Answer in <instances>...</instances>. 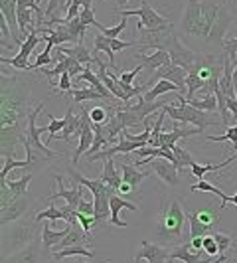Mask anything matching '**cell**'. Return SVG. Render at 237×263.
Segmentation results:
<instances>
[{"mask_svg": "<svg viewBox=\"0 0 237 263\" xmlns=\"http://www.w3.org/2000/svg\"><path fill=\"white\" fill-rule=\"evenodd\" d=\"M227 107L231 111V117L237 119V99L235 97H227Z\"/></svg>", "mask_w": 237, "mask_h": 263, "instance_id": "db71d44e", "label": "cell"}, {"mask_svg": "<svg viewBox=\"0 0 237 263\" xmlns=\"http://www.w3.org/2000/svg\"><path fill=\"white\" fill-rule=\"evenodd\" d=\"M134 190H136L134 186H131V184H129V182H125V180H123V182L118 184L117 194H118V196H123V198H129V196H131V194H132V192H134Z\"/></svg>", "mask_w": 237, "mask_h": 263, "instance_id": "816d5d0a", "label": "cell"}, {"mask_svg": "<svg viewBox=\"0 0 237 263\" xmlns=\"http://www.w3.org/2000/svg\"><path fill=\"white\" fill-rule=\"evenodd\" d=\"M66 119H67L66 129L62 131V135H57V139H64V141H67V143H71L73 139L81 137V119L75 117V113L71 111V107H67Z\"/></svg>", "mask_w": 237, "mask_h": 263, "instance_id": "ffe728a7", "label": "cell"}, {"mask_svg": "<svg viewBox=\"0 0 237 263\" xmlns=\"http://www.w3.org/2000/svg\"><path fill=\"white\" fill-rule=\"evenodd\" d=\"M170 259H180L184 263H211V257L206 255V257H200V251H192V246L190 243H184V246H176L170 250Z\"/></svg>", "mask_w": 237, "mask_h": 263, "instance_id": "e0dca14e", "label": "cell"}, {"mask_svg": "<svg viewBox=\"0 0 237 263\" xmlns=\"http://www.w3.org/2000/svg\"><path fill=\"white\" fill-rule=\"evenodd\" d=\"M40 2H42V0H38V4H40Z\"/></svg>", "mask_w": 237, "mask_h": 263, "instance_id": "6125c7cd", "label": "cell"}, {"mask_svg": "<svg viewBox=\"0 0 237 263\" xmlns=\"http://www.w3.org/2000/svg\"><path fill=\"white\" fill-rule=\"evenodd\" d=\"M53 180L57 182L60 190H57L55 194H50V196H48V200H50V202H53L55 198H64V200H66V208H62V210L67 212V214L77 212L79 202L83 200V188H85V186L73 184V188H71V190H67L66 186H64V178H62V176H53Z\"/></svg>", "mask_w": 237, "mask_h": 263, "instance_id": "9c48e42d", "label": "cell"}, {"mask_svg": "<svg viewBox=\"0 0 237 263\" xmlns=\"http://www.w3.org/2000/svg\"><path fill=\"white\" fill-rule=\"evenodd\" d=\"M93 52H103L109 58V64L115 67V52H113V48H111V38H107V36H95V50ZM117 69V67H115ZM118 71V69H117Z\"/></svg>", "mask_w": 237, "mask_h": 263, "instance_id": "d6a6232c", "label": "cell"}, {"mask_svg": "<svg viewBox=\"0 0 237 263\" xmlns=\"http://www.w3.org/2000/svg\"><path fill=\"white\" fill-rule=\"evenodd\" d=\"M67 212H64L62 208H55V204H50V208L44 212H38L36 214V222H40V220H50V222H53V220H67Z\"/></svg>", "mask_w": 237, "mask_h": 263, "instance_id": "d590c367", "label": "cell"}, {"mask_svg": "<svg viewBox=\"0 0 237 263\" xmlns=\"http://www.w3.org/2000/svg\"><path fill=\"white\" fill-rule=\"evenodd\" d=\"M71 255H79V257H87V259H93L95 253H93L87 246H71V248H66V250H60L53 253V259L62 261V259H67Z\"/></svg>", "mask_w": 237, "mask_h": 263, "instance_id": "4316f807", "label": "cell"}, {"mask_svg": "<svg viewBox=\"0 0 237 263\" xmlns=\"http://www.w3.org/2000/svg\"><path fill=\"white\" fill-rule=\"evenodd\" d=\"M64 263H91V261H81V259H66Z\"/></svg>", "mask_w": 237, "mask_h": 263, "instance_id": "91938a15", "label": "cell"}, {"mask_svg": "<svg viewBox=\"0 0 237 263\" xmlns=\"http://www.w3.org/2000/svg\"><path fill=\"white\" fill-rule=\"evenodd\" d=\"M190 190H192V192H198V190H200V192H213L215 196H220V198H222V206H220L218 210H220V212H224L225 208H227V196H225V194H224V192H222V190H220V188H218V186L210 184V182H206V180H200V182H198V184L192 186Z\"/></svg>", "mask_w": 237, "mask_h": 263, "instance_id": "836d02e7", "label": "cell"}, {"mask_svg": "<svg viewBox=\"0 0 237 263\" xmlns=\"http://www.w3.org/2000/svg\"><path fill=\"white\" fill-rule=\"evenodd\" d=\"M186 78H188V69L182 66H176V64H168V66H162L160 69L154 71V76L146 81V85L148 87H152L156 81L160 79H166V81H172V83H176L182 93H188V87H186Z\"/></svg>", "mask_w": 237, "mask_h": 263, "instance_id": "30bf717a", "label": "cell"}, {"mask_svg": "<svg viewBox=\"0 0 237 263\" xmlns=\"http://www.w3.org/2000/svg\"><path fill=\"white\" fill-rule=\"evenodd\" d=\"M150 168L156 172V176L168 186H178L180 182V168L170 162L168 158H150Z\"/></svg>", "mask_w": 237, "mask_h": 263, "instance_id": "7c38bea8", "label": "cell"}, {"mask_svg": "<svg viewBox=\"0 0 237 263\" xmlns=\"http://www.w3.org/2000/svg\"><path fill=\"white\" fill-rule=\"evenodd\" d=\"M237 158V155H233V157L225 158L224 162H220V164H192L190 166V171H192V174L194 176H198V180H204V176L208 174V172H215V171H222V168H225V166H229L233 160Z\"/></svg>", "mask_w": 237, "mask_h": 263, "instance_id": "d4e9b609", "label": "cell"}, {"mask_svg": "<svg viewBox=\"0 0 237 263\" xmlns=\"http://www.w3.org/2000/svg\"><path fill=\"white\" fill-rule=\"evenodd\" d=\"M131 46H139L141 48V42H125V40H111V48H113V52H123V50H127V48H131Z\"/></svg>", "mask_w": 237, "mask_h": 263, "instance_id": "7dc6e473", "label": "cell"}, {"mask_svg": "<svg viewBox=\"0 0 237 263\" xmlns=\"http://www.w3.org/2000/svg\"><path fill=\"white\" fill-rule=\"evenodd\" d=\"M71 246H91V236L81 228V224L71 226V232L57 246H53L52 253H55V251L60 250H66V248H71Z\"/></svg>", "mask_w": 237, "mask_h": 263, "instance_id": "5bb4252c", "label": "cell"}, {"mask_svg": "<svg viewBox=\"0 0 237 263\" xmlns=\"http://www.w3.org/2000/svg\"><path fill=\"white\" fill-rule=\"evenodd\" d=\"M55 50H57V52H62V53H66V55H69V58H73V60H75V62H79L81 66H83V64H87V66H89L91 62H95V58L87 52V48H85L83 44H75V46H71V48L57 46Z\"/></svg>", "mask_w": 237, "mask_h": 263, "instance_id": "cb8c5ba5", "label": "cell"}, {"mask_svg": "<svg viewBox=\"0 0 237 263\" xmlns=\"http://www.w3.org/2000/svg\"><path fill=\"white\" fill-rule=\"evenodd\" d=\"M224 50H225V55H237V38L225 40Z\"/></svg>", "mask_w": 237, "mask_h": 263, "instance_id": "f5cc1de1", "label": "cell"}, {"mask_svg": "<svg viewBox=\"0 0 237 263\" xmlns=\"http://www.w3.org/2000/svg\"><path fill=\"white\" fill-rule=\"evenodd\" d=\"M67 119H55L50 115V125L48 127H40V133H50V139H57V133H62L66 129Z\"/></svg>", "mask_w": 237, "mask_h": 263, "instance_id": "8d00e7d4", "label": "cell"}, {"mask_svg": "<svg viewBox=\"0 0 237 263\" xmlns=\"http://www.w3.org/2000/svg\"><path fill=\"white\" fill-rule=\"evenodd\" d=\"M30 182H32V174H24V176L18 178V180H8V178L0 180V184L8 186V188L14 192V196L16 198L28 196V186H30Z\"/></svg>", "mask_w": 237, "mask_h": 263, "instance_id": "f1b7e54d", "label": "cell"}, {"mask_svg": "<svg viewBox=\"0 0 237 263\" xmlns=\"http://www.w3.org/2000/svg\"><path fill=\"white\" fill-rule=\"evenodd\" d=\"M200 135L198 129H180V127H174L172 131H162L160 139H158V146L160 148H172L180 139H188V137H194Z\"/></svg>", "mask_w": 237, "mask_h": 263, "instance_id": "2e32d148", "label": "cell"}, {"mask_svg": "<svg viewBox=\"0 0 237 263\" xmlns=\"http://www.w3.org/2000/svg\"><path fill=\"white\" fill-rule=\"evenodd\" d=\"M28 198L22 196L18 198V200H14L12 204H8V206H4L2 208V216H0V222L2 224H8V222H14V220H18L28 208Z\"/></svg>", "mask_w": 237, "mask_h": 263, "instance_id": "d6986e66", "label": "cell"}, {"mask_svg": "<svg viewBox=\"0 0 237 263\" xmlns=\"http://www.w3.org/2000/svg\"><path fill=\"white\" fill-rule=\"evenodd\" d=\"M28 166H30L28 160H16V158H12V155H8L4 166H2V171H0V180L8 178V172L14 171V168H28Z\"/></svg>", "mask_w": 237, "mask_h": 263, "instance_id": "74e56055", "label": "cell"}, {"mask_svg": "<svg viewBox=\"0 0 237 263\" xmlns=\"http://www.w3.org/2000/svg\"><path fill=\"white\" fill-rule=\"evenodd\" d=\"M79 18H81V22L85 24V26H95L97 24V20H95V12H93V8H83L81 14H79Z\"/></svg>", "mask_w": 237, "mask_h": 263, "instance_id": "681fc988", "label": "cell"}, {"mask_svg": "<svg viewBox=\"0 0 237 263\" xmlns=\"http://www.w3.org/2000/svg\"><path fill=\"white\" fill-rule=\"evenodd\" d=\"M44 111V103H40V107H36L30 115H28V127H26V141H24V145H30L36 148V153L40 155H44L46 158H53L57 157V153H53L50 151L48 146L42 143V133H40V127L36 125V117H38L40 113Z\"/></svg>", "mask_w": 237, "mask_h": 263, "instance_id": "52a82bcc", "label": "cell"}, {"mask_svg": "<svg viewBox=\"0 0 237 263\" xmlns=\"http://www.w3.org/2000/svg\"><path fill=\"white\" fill-rule=\"evenodd\" d=\"M188 220H190V237H198V236H208L210 232L204 228V226L198 222V218L194 214H190L188 216Z\"/></svg>", "mask_w": 237, "mask_h": 263, "instance_id": "7bdbcfd3", "label": "cell"}, {"mask_svg": "<svg viewBox=\"0 0 237 263\" xmlns=\"http://www.w3.org/2000/svg\"><path fill=\"white\" fill-rule=\"evenodd\" d=\"M188 101V99H186ZM192 107H196L200 111H206V113H215L218 111V99H215V95H211V93H206L204 97H194V99H190L188 101Z\"/></svg>", "mask_w": 237, "mask_h": 263, "instance_id": "4dcf8cb0", "label": "cell"}, {"mask_svg": "<svg viewBox=\"0 0 237 263\" xmlns=\"http://www.w3.org/2000/svg\"><path fill=\"white\" fill-rule=\"evenodd\" d=\"M141 48H143V50H146V48L164 50V52L170 53L172 64L182 66V67H186V69L192 66V64H196L198 60L202 58L200 53L188 50L184 44L178 40L176 32H174V28L166 30V32H160V34H150L148 38L141 42Z\"/></svg>", "mask_w": 237, "mask_h": 263, "instance_id": "7a4b0ae2", "label": "cell"}, {"mask_svg": "<svg viewBox=\"0 0 237 263\" xmlns=\"http://www.w3.org/2000/svg\"><path fill=\"white\" fill-rule=\"evenodd\" d=\"M67 174H69V178L73 180V184H81V186H85L89 192H93V196L95 194H101V192H107L109 188H113V186H109V184H105L101 178L99 180H91V178H85L83 174H79L73 166H69L67 168Z\"/></svg>", "mask_w": 237, "mask_h": 263, "instance_id": "9a60e30c", "label": "cell"}, {"mask_svg": "<svg viewBox=\"0 0 237 263\" xmlns=\"http://www.w3.org/2000/svg\"><path fill=\"white\" fill-rule=\"evenodd\" d=\"M231 24H233L231 8L222 4V6H220V12L215 16V22H213V28H211L210 38L206 40V42H208V44H224L225 34H227V30L231 28Z\"/></svg>", "mask_w": 237, "mask_h": 263, "instance_id": "8fae6325", "label": "cell"}, {"mask_svg": "<svg viewBox=\"0 0 237 263\" xmlns=\"http://www.w3.org/2000/svg\"><path fill=\"white\" fill-rule=\"evenodd\" d=\"M211 236H213V239L218 241L220 253H225L227 250H231V243H233V239H231L229 236H225V234H222V232H213Z\"/></svg>", "mask_w": 237, "mask_h": 263, "instance_id": "f6af8a7d", "label": "cell"}, {"mask_svg": "<svg viewBox=\"0 0 237 263\" xmlns=\"http://www.w3.org/2000/svg\"><path fill=\"white\" fill-rule=\"evenodd\" d=\"M180 28H182L186 36L206 38V24H204V14H202V2L200 0H188Z\"/></svg>", "mask_w": 237, "mask_h": 263, "instance_id": "5b68a950", "label": "cell"}, {"mask_svg": "<svg viewBox=\"0 0 237 263\" xmlns=\"http://www.w3.org/2000/svg\"><path fill=\"white\" fill-rule=\"evenodd\" d=\"M192 214L198 218V222L210 232L211 228L218 226V222H220V214H222V212L213 210V208H206V210H194Z\"/></svg>", "mask_w": 237, "mask_h": 263, "instance_id": "83f0119b", "label": "cell"}, {"mask_svg": "<svg viewBox=\"0 0 237 263\" xmlns=\"http://www.w3.org/2000/svg\"><path fill=\"white\" fill-rule=\"evenodd\" d=\"M118 12L123 14V16H136V18H141V22L136 24V28L139 30H145L146 28L150 34H160V32H166V30L174 28L170 20L160 16L146 0H143L141 8H136V10H118Z\"/></svg>", "mask_w": 237, "mask_h": 263, "instance_id": "277c9868", "label": "cell"}, {"mask_svg": "<svg viewBox=\"0 0 237 263\" xmlns=\"http://www.w3.org/2000/svg\"><path fill=\"white\" fill-rule=\"evenodd\" d=\"M204 251H206V255H210V257H215V255L220 253L218 241L213 239V236H211V234L204 236Z\"/></svg>", "mask_w": 237, "mask_h": 263, "instance_id": "bcb514c9", "label": "cell"}, {"mask_svg": "<svg viewBox=\"0 0 237 263\" xmlns=\"http://www.w3.org/2000/svg\"><path fill=\"white\" fill-rule=\"evenodd\" d=\"M229 204H235L237 206V192L233 194V196H227V206H229Z\"/></svg>", "mask_w": 237, "mask_h": 263, "instance_id": "9f6ffc18", "label": "cell"}, {"mask_svg": "<svg viewBox=\"0 0 237 263\" xmlns=\"http://www.w3.org/2000/svg\"><path fill=\"white\" fill-rule=\"evenodd\" d=\"M220 91L227 95V97H235V89H233V62L229 55L224 58V73L220 79Z\"/></svg>", "mask_w": 237, "mask_h": 263, "instance_id": "7402d4cb", "label": "cell"}, {"mask_svg": "<svg viewBox=\"0 0 237 263\" xmlns=\"http://www.w3.org/2000/svg\"><path fill=\"white\" fill-rule=\"evenodd\" d=\"M186 216L182 210V204L180 202H170L168 210H162V214L158 216V237L160 239H180L182 237V228H184Z\"/></svg>", "mask_w": 237, "mask_h": 263, "instance_id": "3957f363", "label": "cell"}, {"mask_svg": "<svg viewBox=\"0 0 237 263\" xmlns=\"http://www.w3.org/2000/svg\"><path fill=\"white\" fill-rule=\"evenodd\" d=\"M52 62H53V58L50 55V53H46V52L38 53V60H36V64H32V67H30V71H38L40 67L50 66Z\"/></svg>", "mask_w": 237, "mask_h": 263, "instance_id": "c3c4849f", "label": "cell"}, {"mask_svg": "<svg viewBox=\"0 0 237 263\" xmlns=\"http://www.w3.org/2000/svg\"><path fill=\"white\" fill-rule=\"evenodd\" d=\"M136 58L143 62V66L145 69H160L162 66H168L172 64V58L168 52H164V50H154L152 53H136Z\"/></svg>", "mask_w": 237, "mask_h": 263, "instance_id": "ac0fdd59", "label": "cell"}, {"mask_svg": "<svg viewBox=\"0 0 237 263\" xmlns=\"http://www.w3.org/2000/svg\"><path fill=\"white\" fill-rule=\"evenodd\" d=\"M118 166H121V171H123V180L129 182L131 186H134V188H139V186L143 184V180L150 174V172H139L136 166H131V164H127V162H121Z\"/></svg>", "mask_w": 237, "mask_h": 263, "instance_id": "484cf974", "label": "cell"}, {"mask_svg": "<svg viewBox=\"0 0 237 263\" xmlns=\"http://www.w3.org/2000/svg\"><path fill=\"white\" fill-rule=\"evenodd\" d=\"M224 261H225V253H220V257H218L213 263H224Z\"/></svg>", "mask_w": 237, "mask_h": 263, "instance_id": "680465c9", "label": "cell"}, {"mask_svg": "<svg viewBox=\"0 0 237 263\" xmlns=\"http://www.w3.org/2000/svg\"><path fill=\"white\" fill-rule=\"evenodd\" d=\"M208 141L211 143H222V141H231L233 143V148H235V155H237V125H231L227 127V131L220 137H208Z\"/></svg>", "mask_w": 237, "mask_h": 263, "instance_id": "f35d334b", "label": "cell"}, {"mask_svg": "<svg viewBox=\"0 0 237 263\" xmlns=\"http://www.w3.org/2000/svg\"><path fill=\"white\" fill-rule=\"evenodd\" d=\"M117 4H118V10H125V6L129 4V0H117Z\"/></svg>", "mask_w": 237, "mask_h": 263, "instance_id": "6f0895ef", "label": "cell"}, {"mask_svg": "<svg viewBox=\"0 0 237 263\" xmlns=\"http://www.w3.org/2000/svg\"><path fill=\"white\" fill-rule=\"evenodd\" d=\"M233 62V89H235V99H237V55H229Z\"/></svg>", "mask_w": 237, "mask_h": 263, "instance_id": "11a10c76", "label": "cell"}, {"mask_svg": "<svg viewBox=\"0 0 237 263\" xmlns=\"http://www.w3.org/2000/svg\"><path fill=\"white\" fill-rule=\"evenodd\" d=\"M67 95H69L75 103H79V105H83L85 101H103V99H105L101 93L95 91L93 87H87V89H71Z\"/></svg>", "mask_w": 237, "mask_h": 263, "instance_id": "f546056e", "label": "cell"}, {"mask_svg": "<svg viewBox=\"0 0 237 263\" xmlns=\"http://www.w3.org/2000/svg\"><path fill=\"white\" fill-rule=\"evenodd\" d=\"M132 259H134V263H141L143 259H146L148 263H166L170 259V250L164 248V246L150 243V241L143 239L141 241V251Z\"/></svg>", "mask_w": 237, "mask_h": 263, "instance_id": "4fadbf2b", "label": "cell"}, {"mask_svg": "<svg viewBox=\"0 0 237 263\" xmlns=\"http://www.w3.org/2000/svg\"><path fill=\"white\" fill-rule=\"evenodd\" d=\"M162 111H164L172 121H184V113H182L180 101H178V103H168V105H164L162 107Z\"/></svg>", "mask_w": 237, "mask_h": 263, "instance_id": "b9f144b4", "label": "cell"}, {"mask_svg": "<svg viewBox=\"0 0 237 263\" xmlns=\"http://www.w3.org/2000/svg\"><path fill=\"white\" fill-rule=\"evenodd\" d=\"M10 263H38V250H36V246H30L18 257H14Z\"/></svg>", "mask_w": 237, "mask_h": 263, "instance_id": "ab89813d", "label": "cell"}, {"mask_svg": "<svg viewBox=\"0 0 237 263\" xmlns=\"http://www.w3.org/2000/svg\"><path fill=\"white\" fill-rule=\"evenodd\" d=\"M40 42H44V38H42V34H40L38 28H36L34 32L28 34V38L24 40V44L20 46V52L16 53L14 58H0V62L16 67V69H20V71H28V69L32 67V64H28V58H30L32 52L38 48Z\"/></svg>", "mask_w": 237, "mask_h": 263, "instance_id": "8992f818", "label": "cell"}, {"mask_svg": "<svg viewBox=\"0 0 237 263\" xmlns=\"http://www.w3.org/2000/svg\"><path fill=\"white\" fill-rule=\"evenodd\" d=\"M101 180H103L105 184L113 186L115 190H118V184L123 182V178H118L117 168H115V162H113V158L105 160V166H103V174H101Z\"/></svg>", "mask_w": 237, "mask_h": 263, "instance_id": "1f68e13d", "label": "cell"}, {"mask_svg": "<svg viewBox=\"0 0 237 263\" xmlns=\"http://www.w3.org/2000/svg\"><path fill=\"white\" fill-rule=\"evenodd\" d=\"M235 263H237V259H235Z\"/></svg>", "mask_w": 237, "mask_h": 263, "instance_id": "be15d7a7", "label": "cell"}, {"mask_svg": "<svg viewBox=\"0 0 237 263\" xmlns=\"http://www.w3.org/2000/svg\"><path fill=\"white\" fill-rule=\"evenodd\" d=\"M127 22H129V20H127V18H123V20H121V24H118V26L105 28V26H101V24H99V26H97V30H99V32H101V34H103V36H107V38L115 40V38H118V36H121V32H123V30H125V28H127Z\"/></svg>", "mask_w": 237, "mask_h": 263, "instance_id": "60d3db41", "label": "cell"}, {"mask_svg": "<svg viewBox=\"0 0 237 263\" xmlns=\"http://www.w3.org/2000/svg\"><path fill=\"white\" fill-rule=\"evenodd\" d=\"M69 232H71V224L67 226L66 230H53L50 224L44 226V230H42V246H44L46 250H52L53 246H57Z\"/></svg>", "mask_w": 237, "mask_h": 263, "instance_id": "44dd1931", "label": "cell"}, {"mask_svg": "<svg viewBox=\"0 0 237 263\" xmlns=\"http://www.w3.org/2000/svg\"><path fill=\"white\" fill-rule=\"evenodd\" d=\"M178 101H180L182 113H184V121H182V123H192V125H196V129L200 133H204L208 127H211V125H224L222 121L210 117V113L200 111V109H196V107L190 105V103L186 101L184 95H178Z\"/></svg>", "mask_w": 237, "mask_h": 263, "instance_id": "ba28073f", "label": "cell"}, {"mask_svg": "<svg viewBox=\"0 0 237 263\" xmlns=\"http://www.w3.org/2000/svg\"><path fill=\"white\" fill-rule=\"evenodd\" d=\"M170 91H182L176 83H172V81H166V79H160V81H156L148 91H146L145 95V101H148V103H154L158 97H162L164 93H170ZM184 95V93H182Z\"/></svg>", "mask_w": 237, "mask_h": 263, "instance_id": "603a6c76", "label": "cell"}, {"mask_svg": "<svg viewBox=\"0 0 237 263\" xmlns=\"http://www.w3.org/2000/svg\"><path fill=\"white\" fill-rule=\"evenodd\" d=\"M89 115H91L93 123H97V125H107L109 119H111L107 115V109H103V107H93V109H89Z\"/></svg>", "mask_w": 237, "mask_h": 263, "instance_id": "ee69618b", "label": "cell"}, {"mask_svg": "<svg viewBox=\"0 0 237 263\" xmlns=\"http://www.w3.org/2000/svg\"><path fill=\"white\" fill-rule=\"evenodd\" d=\"M57 87H60V91H64V93L71 91V76H69V71H66V73H62V76H60Z\"/></svg>", "mask_w": 237, "mask_h": 263, "instance_id": "f907efd6", "label": "cell"}, {"mask_svg": "<svg viewBox=\"0 0 237 263\" xmlns=\"http://www.w3.org/2000/svg\"><path fill=\"white\" fill-rule=\"evenodd\" d=\"M166 263H174V259H168V261H166Z\"/></svg>", "mask_w": 237, "mask_h": 263, "instance_id": "94428289", "label": "cell"}, {"mask_svg": "<svg viewBox=\"0 0 237 263\" xmlns=\"http://www.w3.org/2000/svg\"><path fill=\"white\" fill-rule=\"evenodd\" d=\"M28 107H30V87L26 81L14 78H4L2 85V127H22L20 121L28 119Z\"/></svg>", "mask_w": 237, "mask_h": 263, "instance_id": "6da1fadb", "label": "cell"}, {"mask_svg": "<svg viewBox=\"0 0 237 263\" xmlns=\"http://www.w3.org/2000/svg\"><path fill=\"white\" fill-rule=\"evenodd\" d=\"M172 153H174V157H176V164H178V168H180V171H182L184 166H192V164H196V158L192 157V155L188 153V148H184V146L174 145L172 146Z\"/></svg>", "mask_w": 237, "mask_h": 263, "instance_id": "e575fe53", "label": "cell"}]
</instances>
